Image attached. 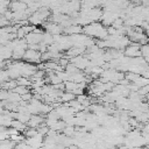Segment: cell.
<instances>
[{
    "label": "cell",
    "mask_w": 149,
    "mask_h": 149,
    "mask_svg": "<svg viewBox=\"0 0 149 149\" xmlns=\"http://www.w3.org/2000/svg\"><path fill=\"white\" fill-rule=\"evenodd\" d=\"M22 58L24 61H27L28 63H40V62H42L41 61V52L36 49H30V48L26 49Z\"/></svg>",
    "instance_id": "6da1fadb"
},
{
    "label": "cell",
    "mask_w": 149,
    "mask_h": 149,
    "mask_svg": "<svg viewBox=\"0 0 149 149\" xmlns=\"http://www.w3.org/2000/svg\"><path fill=\"white\" fill-rule=\"evenodd\" d=\"M43 123V118L37 115V114H34L30 116L29 121L27 122V126L30 127V128H37L38 126H41Z\"/></svg>",
    "instance_id": "7a4b0ae2"
},
{
    "label": "cell",
    "mask_w": 149,
    "mask_h": 149,
    "mask_svg": "<svg viewBox=\"0 0 149 149\" xmlns=\"http://www.w3.org/2000/svg\"><path fill=\"white\" fill-rule=\"evenodd\" d=\"M64 31L66 34H70V35H73V34H80L83 31V28L78 24H70L68 27L64 28Z\"/></svg>",
    "instance_id": "3957f363"
},
{
    "label": "cell",
    "mask_w": 149,
    "mask_h": 149,
    "mask_svg": "<svg viewBox=\"0 0 149 149\" xmlns=\"http://www.w3.org/2000/svg\"><path fill=\"white\" fill-rule=\"evenodd\" d=\"M10 127H14V128L17 129L19 132H24L27 125L23 123V122H21L20 120H12V122H10Z\"/></svg>",
    "instance_id": "277c9868"
},
{
    "label": "cell",
    "mask_w": 149,
    "mask_h": 149,
    "mask_svg": "<svg viewBox=\"0 0 149 149\" xmlns=\"http://www.w3.org/2000/svg\"><path fill=\"white\" fill-rule=\"evenodd\" d=\"M74 97H76V94H74V93H72V92H69V91H66V93H65V92H63V93L61 94L59 99H61V100H62L63 102H69V101L73 100V99H74Z\"/></svg>",
    "instance_id": "5b68a950"
},
{
    "label": "cell",
    "mask_w": 149,
    "mask_h": 149,
    "mask_svg": "<svg viewBox=\"0 0 149 149\" xmlns=\"http://www.w3.org/2000/svg\"><path fill=\"white\" fill-rule=\"evenodd\" d=\"M63 133H64L65 136L71 137V136H73V135L76 134V130H74V127H73L72 125H66V126L64 127V129H63Z\"/></svg>",
    "instance_id": "8992f818"
}]
</instances>
